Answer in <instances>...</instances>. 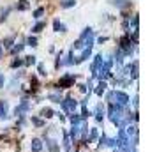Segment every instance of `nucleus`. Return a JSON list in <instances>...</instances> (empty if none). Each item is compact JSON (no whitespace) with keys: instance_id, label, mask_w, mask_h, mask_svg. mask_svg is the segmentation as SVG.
I'll list each match as a JSON object with an SVG mask.
<instances>
[{"instance_id":"obj_2","label":"nucleus","mask_w":157,"mask_h":152,"mask_svg":"<svg viewBox=\"0 0 157 152\" xmlns=\"http://www.w3.org/2000/svg\"><path fill=\"white\" fill-rule=\"evenodd\" d=\"M53 27H55V30H57V32H64V30H65V25H64V23H60L58 20H55Z\"/></svg>"},{"instance_id":"obj_1","label":"nucleus","mask_w":157,"mask_h":152,"mask_svg":"<svg viewBox=\"0 0 157 152\" xmlns=\"http://www.w3.org/2000/svg\"><path fill=\"white\" fill-rule=\"evenodd\" d=\"M113 6H117V7H125V6H131V2L132 0H109Z\"/></svg>"},{"instance_id":"obj_5","label":"nucleus","mask_w":157,"mask_h":152,"mask_svg":"<svg viewBox=\"0 0 157 152\" xmlns=\"http://www.w3.org/2000/svg\"><path fill=\"white\" fill-rule=\"evenodd\" d=\"M43 27H44V23L41 21V23H37V25H36V27H34V29H32V30H34V32H39V30L43 29Z\"/></svg>"},{"instance_id":"obj_3","label":"nucleus","mask_w":157,"mask_h":152,"mask_svg":"<svg viewBox=\"0 0 157 152\" xmlns=\"http://www.w3.org/2000/svg\"><path fill=\"white\" fill-rule=\"evenodd\" d=\"M60 6L62 7H72V6H76V0H64V2H60Z\"/></svg>"},{"instance_id":"obj_4","label":"nucleus","mask_w":157,"mask_h":152,"mask_svg":"<svg viewBox=\"0 0 157 152\" xmlns=\"http://www.w3.org/2000/svg\"><path fill=\"white\" fill-rule=\"evenodd\" d=\"M43 13H44V9H43V7L36 9V11H34V18H41V16H43Z\"/></svg>"}]
</instances>
